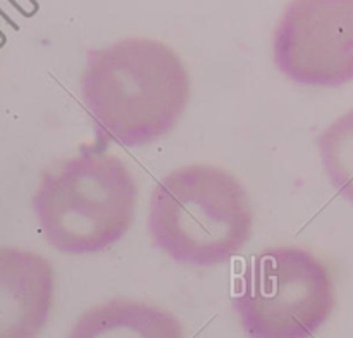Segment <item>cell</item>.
Returning a JSON list of instances; mask_svg holds the SVG:
<instances>
[{"instance_id":"1","label":"cell","mask_w":353,"mask_h":338,"mask_svg":"<svg viewBox=\"0 0 353 338\" xmlns=\"http://www.w3.org/2000/svg\"><path fill=\"white\" fill-rule=\"evenodd\" d=\"M79 90L100 140L143 147L178 124L192 85L171 47L150 38H126L88 50Z\"/></svg>"},{"instance_id":"2","label":"cell","mask_w":353,"mask_h":338,"mask_svg":"<svg viewBox=\"0 0 353 338\" xmlns=\"http://www.w3.org/2000/svg\"><path fill=\"white\" fill-rule=\"evenodd\" d=\"M147 224L154 243L172 261L210 268L243 250L254 212L236 176L216 166L192 164L154 186Z\"/></svg>"},{"instance_id":"3","label":"cell","mask_w":353,"mask_h":338,"mask_svg":"<svg viewBox=\"0 0 353 338\" xmlns=\"http://www.w3.org/2000/svg\"><path fill=\"white\" fill-rule=\"evenodd\" d=\"M137 202L138 186L119 157L83 152L41 175L31 207L55 250L86 255L112 247L128 233Z\"/></svg>"},{"instance_id":"4","label":"cell","mask_w":353,"mask_h":338,"mask_svg":"<svg viewBox=\"0 0 353 338\" xmlns=\"http://www.w3.org/2000/svg\"><path fill=\"white\" fill-rule=\"evenodd\" d=\"M334 304L331 272L300 247H271L252 255L233 297L248 338H312Z\"/></svg>"},{"instance_id":"5","label":"cell","mask_w":353,"mask_h":338,"mask_svg":"<svg viewBox=\"0 0 353 338\" xmlns=\"http://www.w3.org/2000/svg\"><path fill=\"white\" fill-rule=\"evenodd\" d=\"M272 61L288 79L336 88L353 79V0H296L272 34Z\"/></svg>"},{"instance_id":"6","label":"cell","mask_w":353,"mask_h":338,"mask_svg":"<svg viewBox=\"0 0 353 338\" xmlns=\"http://www.w3.org/2000/svg\"><path fill=\"white\" fill-rule=\"evenodd\" d=\"M54 293L47 257L0 247V338H37L50 317Z\"/></svg>"},{"instance_id":"7","label":"cell","mask_w":353,"mask_h":338,"mask_svg":"<svg viewBox=\"0 0 353 338\" xmlns=\"http://www.w3.org/2000/svg\"><path fill=\"white\" fill-rule=\"evenodd\" d=\"M68 338H185L178 317L141 300L112 299L85 310Z\"/></svg>"},{"instance_id":"8","label":"cell","mask_w":353,"mask_h":338,"mask_svg":"<svg viewBox=\"0 0 353 338\" xmlns=\"http://www.w3.org/2000/svg\"><path fill=\"white\" fill-rule=\"evenodd\" d=\"M317 150L331 185L353 202V109L336 117L319 135Z\"/></svg>"}]
</instances>
